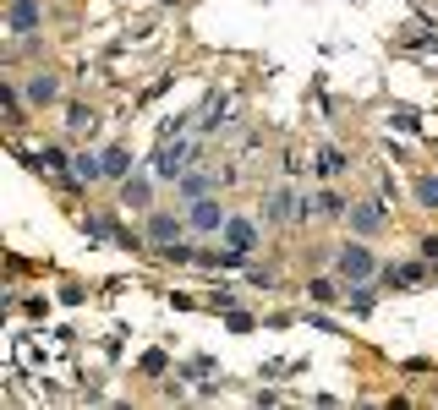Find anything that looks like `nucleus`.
<instances>
[{"label": "nucleus", "instance_id": "f257e3e1", "mask_svg": "<svg viewBox=\"0 0 438 410\" xmlns=\"http://www.w3.org/2000/svg\"><path fill=\"white\" fill-rule=\"evenodd\" d=\"M181 170H187V148L175 143V148H159V153H154V175H159V181H181Z\"/></svg>", "mask_w": 438, "mask_h": 410}, {"label": "nucleus", "instance_id": "f03ea898", "mask_svg": "<svg viewBox=\"0 0 438 410\" xmlns=\"http://www.w3.org/2000/svg\"><path fill=\"white\" fill-rule=\"evenodd\" d=\"M340 274H345V279H367V274H373V252H367V246H345V252H340Z\"/></svg>", "mask_w": 438, "mask_h": 410}, {"label": "nucleus", "instance_id": "7ed1b4c3", "mask_svg": "<svg viewBox=\"0 0 438 410\" xmlns=\"http://www.w3.org/2000/svg\"><path fill=\"white\" fill-rule=\"evenodd\" d=\"M192 225H197V230H219V225H225V208L209 203V197H203V203H192Z\"/></svg>", "mask_w": 438, "mask_h": 410}, {"label": "nucleus", "instance_id": "20e7f679", "mask_svg": "<svg viewBox=\"0 0 438 410\" xmlns=\"http://www.w3.org/2000/svg\"><path fill=\"white\" fill-rule=\"evenodd\" d=\"M55 93H61V82L44 77V71H33V82H28V99H33V104H50Z\"/></svg>", "mask_w": 438, "mask_h": 410}, {"label": "nucleus", "instance_id": "39448f33", "mask_svg": "<svg viewBox=\"0 0 438 410\" xmlns=\"http://www.w3.org/2000/svg\"><path fill=\"white\" fill-rule=\"evenodd\" d=\"M11 28H17V33L39 28V6H33V0H17V6H11Z\"/></svg>", "mask_w": 438, "mask_h": 410}, {"label": "nucleus", "instance_id": "423d86ee", "mask_svg": "<svg viewBox=\"0 0 438 410\" xmlns=\"http://www.w3.org/2000/svg\"><path fill=\"white\" fill-rule=\"evenodd\" d=\"M71 175H77V181H99V175H105V159H93V153H77V159H71Z\"/></svg>", "mask_w": 438, "mask_h": 410}, {"label": "nucleus", "instance_id": "0eeeda50", "mask_svg": "<svg viewBox=\"0 0 438 410\" xmlns=\"http://www.w3.org/2000/svg\"><path fill=\"white\" fill-rule=\"evenodd\" d=\"M105 175H121V181L132 175V153H126V148H110L105 153Z\"/></svg>", "mask_w": 438, "mask_h": 410}, {"label": "nucleus", "instance_id": "6e6552de", "mask_svg": "<svg viewBox=\"0 0 438 410\" xmlns=\"http://www.w3.org/2000/svg\"><path fill=\"white\" fill-rule=\"evenodd\" d=\"M148 235H154L159 246H170V241H175V219H170V213H154V225H148Z\"/></svg>", "mask_w": 438, "mask_h": 410}, {"label": "nucleus", "instance_id": "1a4fd4ad", "mask_svg": "<svg viewBox=\"0 0 438 410\" xmlns=\"http://www.w3.org/2000/svg\"><path fill=\"white\" fill-rule=\"evenodd\" d=\"M340 170H345V153L340 148H323L318 153V175H340Z\"/></svg>", "mask_w": 438, "mask_h": 410}, {"label": "nucleus", "instance_id": "9d476101", "mask_svg": "<svg viewBox=\"0 0 438 410\" xmlns=\"http://www.w3.org/2000/svg\"><path fill=\"white\" fill-rule=\"evenodd\" d=\"M225 235H230V246H241V252H247V246L258 241V235H252V225H241V219H230V225H225Z\"/></svg>", "mask_w": 438, "mask_h": 410}, {"label": "nucleus", "instance_id": "9b49d317", "mask_svg": "<svg viewBox=\"0 0 438 410\" xmlns=\"http://www.w3.org/2000/svg\"><path fill=\"white\" fill-rule=\"evenodd\" d=\"M378 225H384V208L378 203H367L362 213H356V230H378Z\"/></svg>", "mask_w": 438, "mask_h": 410}, {"label": "nucleus", "instance_id": "f8f14e48", "mask_svg": "<svg viewBox=\"0 0 438 410\" xmlns=\"http://www.w3.org/2000/svg\"><path fill=\"white\" fill-rule=\"evenodd\" d=\"M61 164H66L61 148H44V153H39V170H50V175H61Z\"/></svg>", "mask_w": 438, "mask_h": 410}, {"label": "nucleus", "instance_id": "ddd939ff", "mask_svg": "<svg viewBox=\"0 0 438 410\" xmlns=\"http://www.w3.org/2000/svg\"><path fill=\"white\" fill-rule=\"evenodd\" d=\"M126 203H148V181H132L126 175Z\"/></svg>", "mask_w": 438, "mask_h": 410}, {"label": "nucleus", "instance_id": "4468645a", "mask_svg": "<svg viewBox=\"0 0 438 410\" xmlns=\"http://www.w3.org/2000/svg\"><path fill=\"white\" fill-rule=\"evenodd\" d=\"M307 295H313V301H334V285H329V279H313V285H307Z\"/></svg>", "mask_w": 438, "mask_h": 410}, {"label": "nucleus", "instance_id": "2eb2a0df", "mask_svg": "<svg viewBox=\"0 0 438 410\" xmlns=\"http://www.w3.org/2000/svg\"><path fill=\"white\" fill-rule=\"evenodd\" d=\"M417 197H422V203H427V208H438V181H433V175H427V181L417 186Z\"/></svg>", "mask_w": 438, "mask_h": 410}, {"label": "nucleus", "instance_id": "dca6fc26", "mask_svg": "<svg viewBox=\"0 0 438 410\" xmlns=\"http://www.w3.org/2000/svg\"><path fill=\"white\" fill-rule=\"evenodd\" d=\"M269 213H274V219H285V213H291V197H285V192H274V197H269Z\"/></svg>", "mask_w": 438, "mask_h": 410}, {"label": "nucleus", "instance_id": "f3484780", "mask_svg": "<svg viewBox=\"0 0 438 410\" xmlns=\"http://www.w3.org/2000/svg\"><path fill=\"white\" fill-rule=\"evenodd\" d=\"M340 208H345V203H340L334 192H323V197H318V213H340Z\"/></svg>", "mask_w": 438, "mask_h": 410}, {"label": "nucleus", "instance_id": "a211bd4d", "mask_svg": "<svg viewBox=\"0 0 438 410\" xmlns=\"http://www.w3.org/2000/svg\"><path fill=\"white\" fill-rule=\"evenodd\" d=\"M422 252H427V257L438 263V235H433V241H422Z\"/></svg>", "mask_w": 438, "mask_h": 410}]
</instances>
